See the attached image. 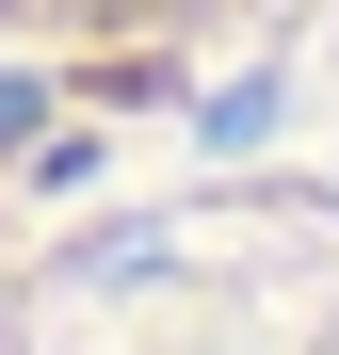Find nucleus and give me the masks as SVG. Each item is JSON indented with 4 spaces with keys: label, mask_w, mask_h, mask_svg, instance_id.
Here are the masks:
<instances>
[{
    "label": "nucleus",
    "mask_w": 339,
    "mask_h": 355,
    "mask_svg": "<svg viewBox=\"0 0 339 355\" xmlns=\"http://www.w3.org/2000/svg\"><path fill=\"white\" fill-rule=\"evenodd\" d=\"M243 17H275V0H0V49L17 65H97V49H194Z\"/></svg>",
    "instance_id": "1"
}]
</instances>
